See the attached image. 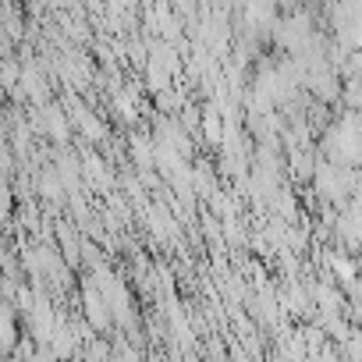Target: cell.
<instances>
[{
    "mask_svg": "<svg viewBox=\"0 0 362 362\" xmlns=\"http://www.w3.org/2000/svg\"><path fill=\"white\" fill-rule=\"evenodd\" d=\"M330 270H334L344 284H351V281L358 277V274H355V263H351L348 256H330Z\"/></svg>",
    "mask_w": 362,
    "mask_h": 362,
    "instance_id": "6da1fadb",
    "label": "cell"
},
{
    "mask_svg": "<svg viewBox=\"0 0 362 362\" xmlns=\"http://www.w3.org/2000/svg\"><path fill=\"white\" fill-rule=\"evenodd\" d=\"M47 124H50V132H54L57 139H64V121H61V114H54V110H47Z\"/></svg>",
    "mask_w": 362,
    "mask_h": 362,
    "instance_id": "7a4b0ae2",
    "label": "cell"
}]
</instances>
